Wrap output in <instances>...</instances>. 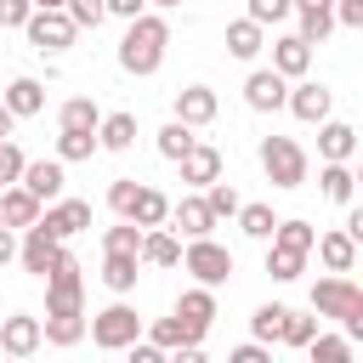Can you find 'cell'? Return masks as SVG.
<instances>
[{"label": "cell", "mask_w": 363, "mask_h": 363, "mask_svg": "<svg viewBox=\"0 0 363 363\" xmlns=\"http://www.w3.org/2000/svg\"><path fill=\"white\" fill-rule=\"evenodd\" d=\"M193 142H199V136H193V125H182V119H170V125L159 130V159H170V164H176V159H182V153H187Z\"/></svg>", "instance_id": "cell-39"}, {"label": "cell", "mask_w": 363, "mask_h": 363, "mask_svg": "<svg viewBox=\"0 0 363 363\" xmlns=\"http://www.w3.org/2000/svg\"><path fill=\"white\" fill-rule=\"evenodd\" d=\"M11 261H17V233L0 227V267H11Z\"/></svg>", "instance_id": "cell-51"}, {"label": "cell", "mask_w": 363, "mask_h": 363, "mask_svg": "<svg viewBox=\"0 0 363 363\" xmlns=\"http://www.w3.org/2000/svg\"><path fill=\"white\" fill-rule=\"evenodd\" d=\"M40 210H45V204H40L23 182H6V187H0V227L23 233V227H34V221H40Z\"/></svg>", "instance_id": "cell-14"}, {"label": "cell", "mask_w": 363, "mask_h": 363, "mask_svg": "<svg viewBox=\"0 0 363 363\" xmlns=\"http://www.w3.org/2000/svg\"><path fill=\"white\" fill-rule=\"evenodd\" d=\"M125 363H170V352L153 346V340H130V346H125Z\"/></svg>", "instance_id": "cell-46"}, {"label": "cell", "mask_w": 363, "mask_h": 363, "mask_svg": "<svg viewBox=\"0 0 363 363\" xmlns=\"http://www.w3.org/2000/svg\"><path fill=\"white\" fill-rule=\"evenodd\" d=\"M96 147H102V153H130V147H136V113H102Z\"/></svg>", "instance_id": "cell-26"}, {"label": "cell", "mask_w": 363, "mask_h": 363, "mask_svg": "<svg viewBox=\"0 0 363 363\" xmlns=\"http://www.w3.org/2000/svg\"><path fill=\"white\" fill-rule=\"evenodd\" d=\"M318 187H323V199H335V204H352V193H357V176H352V164H323V170H318Z\"/></svg>", "instance_id": "cell-31"}, {"label": "cell", "mask_w": 363, "mask_h": 363, "mask_svg": "<svg viewBox=\"0 0 363 363\" xmlns=\"http://www.w3.org/2000/svg\"><path fill=\"white\" fill-rule=\"evenodd\" d=\"M57 125H62V130H96V125H102L96 96H68V102L57 108Z\"/></svg>", "instance_id": "cell-29"}, {"label": "cell", "mask_w": 363, "mask_h": 363, "mask_svg": "<svg viewBox=\"0 0 363 363\" xmlns=\"http://www.w3.org/2000/svg\"><path fill=\"white\" fill-rule=\"evenodd\" d=\"M176 267H182V272H193V284L216 289V284H227V278H233V250H227V244H216V238H187Z\"/></svg>", "instance_id": "cell-4"}, {"label": "cell", "mask_w": 363, "mask_h": 363, "mask_svg": "<svg viewBox=\"0 0 363 363\" xmlns=\"http://www.w3.org/2000/svg\"><path fill=\"white\" fill-rule=\"evenodd\" d=\"M62 11H68V23H74V28H96V23L108 17V6H102V0H62Z\"/></svg>", "instance_id": "cell-43"}, {"label": "cell", "mask_w": 363, "mask_h": 363, "mask_svg": "<svg viewBox=\"0 0 363 363\" xmlns=\"http://www.w3.org/2000/svg\"><path fill=\"white\" fill-rule=\"evenodd\" d=\"M261 51H267V28H261V23H250V17H233V23H227V57L255 62Z\"/></svg>", "instance_id": "cell-23"}, {"label": "cell", "mask_w": 363, "mask_h": 363, "mask_svg": "<svg viewBox=\"0 0 363 363\" xmlns=\"http://www.w3.org/2000/svg\"><path fill=\"white\" fill-rule=\"evenodd\" d=\"M182 261V238L170 227H147L142 233V267H176Z\"/></svg>", "instance_id": "cell-27"}, {"label": "cell", "mask_w": 363, "mask_h": 363, "mask_svg": "<svg viewBox=\"0 0 363 363\" xmlns=\"http://www.w3.org/2000/svg\"><path fill=\"white\" fill-rule=\"evenodd\" d=\"M0 363H28V357H0Z\"/></svg>", "instance_id": "cell-57"}, {"label": "cell", "mask_w": 363, "mask_h": 363, "mask_svg": "<svg viewBox=\"0 0 363 363\" xmlns=\"http://www.w3.org/2000/svg\"><path fill=\"white\" fill-rule=\"evenodd\" d=\"M0 102L11 108V119H34V113H45V85L34 74H17L0 85Z\"/></svg>", "instance_id": "cell-16"}, {"label": "cell", "mask_w": 363, "mask_h": 363, "mask_svg": "<svg viewBox=\"0 0 363 363\" xmlns=\"http://www.w3.org/2000/svg\"><path fill=\"white\" fill-rule=\"evenodd\" d=\"M284 96H289V79H284V74H272V68H255V74L244 79V102H250L255 113H278V108H284Z\"/></svg>", "instance_id": "cell-15"}, {"label": "cell", "mask_w": 363, "mask_h": 363, "mask_svg": "<svg viewBox=\"0 0 363 363\" xmlns=\"http://www.w3.org/2000/svg\"><path fill=\"white\" fill-rule=\"evenodd\" d=\"M295 11H335V0H289Z\"/></svg>", "instance_id": "cell-53"}, {"label": "cell", "mask_w": 363, "mask_h": 363, "mask_svg": "<svg viewBox=\"0 0 363 363\" xmlns=\"http://www.w3.org/2000/svg\"><path fill=\"white\" fill-rule=\"evenodd\" d=\"M62 250H68V244H57L45 227H23V238H17V261H23V272H34V278H45V272L62 261Z\"/></svg>", "instance_id": "cell-10"}, {"label": "cell", "mask_w": 363, "mask_h": 363, "mask_svg": "<svg viewBox=\"0 0 363 363\" xmlns=\"http://www.w3.org/2000/svg\"><path fill=\"white\" fill-rule=\"evenodd\" d=\"M164 221H170V233H176V238H210V227H216V216H210L204 193H193V199H176Z\"/></svg>", "instance_id": "cell-13"}, {"label": "cell", "mask_w": 363, "mask_h": 363, "mask_svg": "<svg viewBox=\"0 0 363 363\" xmlns=\"http://www.w3.org/2000/svg\"><path fill=\"white\" fill-rule=\"evenodd\" d=\"M267 244H278V250H301V255H312V244H318V227H312V221H278Z\"/></svg>", "instance_id": "cell-33"}, {"label": "cell", "mask_w": 363, "mask_h": 363, "mask_svg": "<svg viewBox=\"0 0 363 363\" xmlns=\"http://www.w3.org/2000/svg\"><path fill=\"white\" fill-rule=\"evenodd\" d=\"M102 6H108V17H125V23L147 11V0H102Z\"/></svg>", "instance_id": "cell-50"}, {"label": "cell", "mask_w": 363, "mask_h": 363, "mask_svg": "<svg viewBox=\"0 0 363 363\" xmlns=\"http://www.w3.org/2000/svg\"><path fill=\"white\" fill-rule=\"evenodd\" d=\"M176 164H182V182L199 187V193H204L210 182H221V147H210V142H193Z\"/></svg>", "instance_id": "cell-17"}, {"label": "cell", "mask_w": 363, "mask_h": 363, "mask_svg": "<svg viewBox=\"0 0 363 363\" xmlns=\"http://www.w3.org/2000/svg\"><path fill=\"white\" fill-rule=\"evenodd\" d=\"M11 130H17V119H11V108L0 102V142H11Z\"/></svg>", "instance_id": "cell-54"}, {"label": "cell", "mask_w": 363, "mask_h": 363, "mask_svg": "<svg viewBox=\"0 0 363 363\" xmlns=\"http://www.w3.org/2000/svg\"><path fill=\"white\" fill-rule=\"evenodd\" d=\"M170 363H210V357H204V346H176Z\"/></svg>", "instance_id": "cell-52"}, {"label": "cell", "mask_w": 363, "mask_h": 363, "mask_svg": "<svg viewBox=\"0 0 363 363\" xmlns=\"http://www.w3.org/2000/svg\"><path fill=\"white\" fill-rule=\"evenodd\" d=\"M23 164H28V159H23V147H17V142H0V187H6V182H17V176H23Z\"/></svg>", "instance_id": "cell-45"}, {"label": "cell", "mask_w": 363, "mask_h": 363, "mask_svg": "<svg viewBox=\"0 0 363 363\" xmlns=\"http://www.w3.org/2000/svg\"><path fill=\"white\" fill-rule=\"evenodd\" d=\"M204 204H210V216H216V221H233L244 199H238V187H233V182H210V187H204Z\"/></svg>", "instance_id": "cell-40"}, {"label": "cell", "mask_w": 363, "mask_h": 363, "mask_svg": "<svg viewBox=\"0 0 363 363\" xmlns=\"http://www.w3.org/2000/svg\"><path fill=\"white\" fill-rule=\"evenodd\" d=\"M278 323H284V306H278V301H267V306H255V312H250V340H261V346H272V340H278Z\"/></svg>", "instance_id": "cell-41"}, {"label": "cell", "mask_w": 363, "mask_h": 363, "mask_svg": "<svg viewBox=\"0 0 363 363\" xmlns=\"http://www.w3.org/2000/svg\"><path fill=\"white\" fill-rule=\"evenodd\" d=\"M272 227H278L272 204H238V233H244V238L267 244V238H272Z\"/></svg>", "instance_id": "cell-32"}, {"label": "cell", "mask_w": 363, "mask_h": 363, "mask_svg": "<svg viewBox=\"0 0 363 363\" xmlns=\"http://www.w3.org/2000/svg\"><path fill=\"white\" fill-rule=\"evenodd\" d=\"M318 335V312H295V306H284V323H278V340L284 346H306Z\"/></svg>", "instance_id": "cell-36"}, {"label": "cell", "mask_w": 363, "mask_h": 363, "mask_svg": "<svg viewBox=\"0 0 363 363\" xmlns=\"http://www.w3.org/2000/svg\"><path fill=\"white\" fill-rule=\"evenodd\" d=\"M34 227H45L57 244H68L74 233H85V227H91V204H85V199H51V204L40 210V221H34Z\"/></svg>", "instance_id": "cell-9"}, {"label": "cell", "mask_w": 363, "mask_h": 363, "mask_svg": "<svg viewBox=\"0 0 363 363\" xmlns=\"http://www.w3.org/2000/svg\"><path fill=\"white\" fill-rule=\"evenodd\" d=\"M335 28H363V0H335Z\"/></svg>", "instance_id": "cell-47"}, {"label": "cell", "mask_w": 363, "mask_h": 363, "mask_svg": "<svg viewBox=\"0 0 363 363\" xmlns=\"http://www.w3.org/2000/svg\"><path fill=\"white\" fill-rule=\"evenodd\" d=\"M130 199H136V176H119L113 187H108V210L125 221V210H130Z\"/></svg>", "instance_id": "cell-44"}, {"label": "cell", "mask_w": 363, "mask_h": 363, "mask_svg": "<svg viewBox=\"0 0 363 363\" xmlns=\"http://www.w3.org/2000/svg\"><path fill=\"white\" fill-rule=\"evenodd\" d=\"M23 34H28V45L34 51H45V57H62L68 45H74V23H68V11H28V23H23Z\"/></svg>", "instance_id": "cell-6"}, {"label": "cell", "mask_w": 363, "mask_h": 363, "mask_svg": "<svg viewBox=\"0 0 363 363\" xmlns=\"http://www.w3.org/2000/svg\"><path fill=\"white\" fill-rule=\"evenodd\" d=\"M267 272H272L278 284H295V278L306 272V255H301V250H278V244H267Z\"/></svg>", "instance_id": "cell-38"}, {"label": "cell", "mask_w": 363, "mask_h": 363, "mask_svg": "<svg viewBox=\"0 0 363 363\" xmlns=\"http://www.w3.org/2000/svg\"><path fill=\"white\" fill-rule=\"evenodd\" d=\"M40 335H45V346H79V340H85V306H57V312H45V318H40Z\"/></svg>", "instance_id": "cell-20"}, {"label": "cell", "mask_w": 363, "mask_h": 363, "mask_svg": "<svg viewBox=\"0 0 363 363\" xmlns=\"http://www.w3.org/2000/svg\"><path fill=\"white\" fill-rule=\"evenodd\" d=\"M312 250H318V261H323L329 272H352V267H357V244H352V233H346V227L318 233V244H312Z\"/></svg>", "instance_id": "cell-25"}, {"label": "cell", "mask_w": 363, "mask_h": 363, "mask_svg": "<svg viewBox=\"0 0 363 363\" xmlns=\"http://www.w3.org/2000/svg\"><path fill=\"white\" fill-rule=\"evenodd\" d=\"M147 6H182V0H147Z\"/></svg>", "instance_id": "cell-56"}, {"label": "cell", "mask_w": 363, "mask_h": 363, "mask_svg": "<svg viewBox=\"0 0 363 363\" xmlns=\"http://www.w3.org/2000/svg\"><path fill=\"white\" fill-rule=\"evenodd\" d=\"M301 352H306V363H357V357H352V340H346V335H323V329H318Z\"/></svg>", "instance_id": "cell-30"}, {"label": "cell", "mask_w": 363, "mask_h": 363, "mask_svg": "<svg viewBox=\"0 0 363 363\" xmlns=\"http://www.w3.org/2000/svg\"><path fill=\"white\" fill-rule=\"evenodd\" d=\"M142 340H153V346H164V352H176V346H204V340H199V335H193V329L176 318V312H170V318L142 323Z\"/></svg>", "instance_id": "cell-28"}, {"label": "cell", "mask_w": 363, "mask_h": 363, "mask_svg": "<svg viewBox=\"0 0 363 363\" xmlns=\"http://www.w3.org/2000/svg\"><path fill=\"white\" fill-rule=\"evenodd\" d=\"M28 11H34L28 0H0V28H23V23H28Z\"/></svg>", "instance_id": "cell-48"}, {"label": "cell", "mask_w": 363, "mask_h": 363, "mask_svg": "<svg viewBox=\"0 0 363 363\" xmlns=\"http://www.w3.org/2000/svg\"><path fill=\"white\" fill-rule=\"evenodd\" d=\"M164 216H170V199H164L159 187H147V182H136V199H130V210H125V221H136V227L147 233V227H164Z\"/></svg>", "instance_id": "cell-24"}, {"label": "cell", "mask_w": 363, "mask_h": 363, "mask_svg": "<svg viewBox=\"0 0 363 363\" xmlns=\"http://www.w3.org/2000/svg\"><path fill=\"white\" fill-rule=\"evenodd\" d=\"M284 108H289L301 125H323V119H329V108H335V91H329V85H318V79H289Z\"/></svg>", "instance_id": "cell-8"}, {"label": "cell", "mask_w": 363, "mask_h": 363, "mask_svg": "<svg viewBox=\"0 0 363 363\" xmlns=\"http://www.w3.org/2000/svg\"><path fill=\"white\" fill-rule=\"evenodd\" d=\"M85 335H91L102 352H125L130 340H142V312L125 306V301H113V306H102V312L85 318Z\"/></svg>", "instance_id": "cell-3"}, {"label": "cell", "mask_w": 363, "mask_h": 363, "mask_svg": "<svg viewBox=\"0 0 363 363\" xmlns=\"http://www.w3.org/2000/svg\"><path fill=\"white\" fill-rule=\"evenodd\" d=\"M136 255H102V284L113 289V295H130L136 289Z\"/></svg>", "instance_id": "cell-34"}, {"label": "cell", "mask_w": 363, "mask_h": 363, "mask_svg": "<svg viewBox=\"0 0 363 363\" xmlns=\"http://www.w3.org/2000/svg\"><path fill=\"white\" fill-rule=\"evenodd\" d=\"M176 318L204 340L210 335V323H216V289H204V284H193V289H182V301H176Z\"/></svg>", "instance_id": "cell-19"}, {"label": "cell", "mask_w": 363, "mask_h": 363, "mask_svg": "<svg viewBox=\"0 0 363 363\" xmlns=\"http://www.w3.org/2000/svg\"><path fill=\"white\" fill-rule=\"evenodd\" d=\"M289 11H295L289 0H244V17H250V23H261V28H272V23H284Z\"/></svg>", "instance_id": "cell-42"}, {"label": "cell", "mask_w": 363, "mask_h": 363, "mask_svg": "<svg viewBox=\"0 0 363 363\" xmlns=\"http://www.w3.org/2000/svg\"><path fill=\"white\" fill-rule=\"evenodd\" d=\"M164 51H170V23L159 11H142V17L125 23V34H119V68L125 74H136V79L159 74Z\"/></svg>", "instance_id": "cell-1"}, {"label": "cell", "mask_w": 363, "mask_h": 363, "mask_svg": "<svg viewBox=\"0 0 363 363\" xmlns=\"http://www.w3.org/2000/svg\"><path fill=\"white\" fill-rule=\"evenodd\" d=\"M96 153V130H57V159L62 164H79Z\"/></svg>", "instance_id": "cell-37"}, {"label": "cell", "mask_w": 363, "mask_h": 363, "mask_svg": "<svg viewBox=\"0 0 363 363\" xmlns=\"http://www.w3.org/2000/svg\"><path fill=\"white\" fill-rule=\"evenodd\" d=\"M216 113H221V96H216L210 85H182V91H176V119H182V125L199 130V125H210Z\"/></svg>", "instance_id": "cell-18"}, {"label": "cell", "mask_w": 363, "mask_h": 363, "mask_svg": "<svg viewBox=\"0 0 363 363\" xmlns=\"http://www.w3.org/2000/svg\"><path fill=\"white\" fill-rule=\"evenodd\" d=\"M227 363H272V352H267L261 340H244V346H238V352H233Z\"/></svg>", "instance_id": "cell-49"}, {"label": "cell", "mask_w": 363, "mask_h": 363, "mask_svg": "<svg viewBox=\"0 0 363 363\" xmlns=\"http://www.w3.org/2000/svg\"><path fill=\"white\" fill-rule=\"evenodd\" d=\"M306 68H312V45H306L301 34L272 40V74H284V79H306Z\"/></svg>", "instance_id": "cell-22"}, {"label": "cell", "mask_w": 363, "mask_h": 363, "mask_svg": "<svg viewBox=\"0 0 363 363\" xmlns=\"http://www.w3.org/2000/svg\"><path fill=\"white\" fill-rule=\"evenodd\" d=\"M34 11H62V0H28Z\"/></svg>", "instance_id": "cell-55"}, {"label": "cell", "mask_w": 363, "mask_h": 363, "mask_svg": "<svg viewBox=\"0 0 363 363\" xmlns=\"http://www.w3.org/2000/svg\"><path fill=\"white\" fill-rule=\"evenodd\" d=\"M312 312L318 318H335V323H352V318H363V289L346 272H329V278L312 284Z\"/></svg>", "instance_id": "cell-5"}, {"label": "cell", "mask_w": 363, "mask_h": 363, "mask_svg": "<svg viewBox=\"0 0 363 363\" xmlns=\"http://www.w3.org/2000/svg\"><path fill=\"white\" fill-rule=\"evenodd\" d=\"M318 153H323V164H352L357 130H352L346 119H323V125H318Z\"/></svg>", "instance_id": "cell-21"}, {"label": "cell", "mask_w": 363, "mask_h": 363, "mask_svg": "<svg viewBox=\"0 0 363 363\" xmlns=\"http://www.w3.org/2000/svg\"><path fill=\"white\" fill-rule=\"evenodd\" d=\"M102 255H136V261H142V227H136V221L108 227V233H102Z\"/></svg>", "instance_id": "cell-35"}, {"label": "cell", "mask_w": 363, "mask_h": 363, "mask_svg": "<svg viewBox=\"0 0 363 363\" xmlns=\"http://www.w3.org/2000/svg\"><path fill=\"white\" fill-rule=\"evenodd\" d=\"M40 204H51V199H62V182H68V164L62 159H28L23 164V176H17Z\"/></svg>", "instance_id": "cell-12"}, {"label": "cell", "mask_w": 363, "mask_h": 363, "mask_svg": "<svg viewBox=\"0 0 363 363\" xmlns=\"http://www.w3.org/2000/svg\"><path fill=\"white\" fill-rule=\"evenodd\" d=\"M45 284V312H57V306H85V272H79V261L62 250V261L40 278Z\"/></svg>", "instance_id": "cell-7"}, {"label": "cell", "mask_w": 363, "mask_h": 363, "mask_svg": "<svg viewBox=\"0 0 363 363\" xmlns=\"http://www.w3.org/2000/svg\"><path fill=\"white\" fill-rule=\"evenodd\" d=\"M261 170H267V182L272 187H306V170H312V159H306V147L295 142V136H261Z\"/></svg>", "instance_id": "cell-2"}, {"label": "cell", "mask_w": 363, "mask_h": 363, "mask_svg": "<svg viewBox=\"0 0 363 363\" xmlns=\"http://www.w3.org/2000/svg\"><path fill=\"white\" fill-rule=\"evenodd\" d=\"M40 346H45V335H40V318L34 312L0 318V357H34Z\"/></svg>", "instance_id": "cell-11"}]
</instances>
